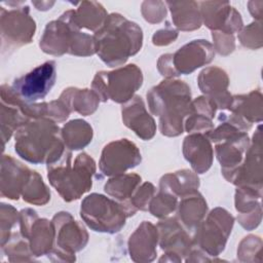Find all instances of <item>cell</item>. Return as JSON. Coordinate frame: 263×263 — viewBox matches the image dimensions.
Wrapping results in <instances>:
<instances>
[{
  "label": "cell",
  "mask_w": 263,
  "mask_h": 263,
  "mask_svg": "<svg viewBox=\"0 0 263 263\" xmlns=\"http://www.w3.org/2000/svg\"><path fill=\"white\" fill-rule=\"evenodd\" d=\"M36 32V23L30 14V7L25 5L5 9L0 7L1 48L14 49L32 42Z\"/></svg>",
  "instance_id": "cell-9"
},
{
  "label": "cell",
  "mask_w": 263,
  "mask_h": 263,
  "mask_svg": "<svg viewBox=\"0 0 263 263\" xmlns=\"http://www.w3.org/2000/svg\"><path fill=\"white\" fill-rule=\"evenodd\" d=\"M55 79V62L46 61L27 74L14 79L11 87L24 103L32 104L46 97L54 85Z\"/></svg>",
  "instance_id": "cell-10"
},
{
  "label": "cell",
  "mask_w": 263,
  "mask_h": 263,
  "mask_svg": "<svg viewBox=\"0 0 263 263\" xmlns=\"http://www.w3.org/2000/svg\"><path fill=\"white\" fill-rule=\"evenodd\" d=\"M217 106L205 96H199L192 100L191 111L184 121V130L188 134L208 135L215 126L213 119Z\"/></svg>",
  "instance_id": "cell-25"
},
{
  "label": "cell",
  "mask_w": 263,
  "mask_h": 263,
  "mask_svg": "<svg viewBox=\"0 0 263 263\" xmlns=\"http://www.w3.org/2000/svg\"><path fill=\"white\" fill-rule=\"evenodd\" d=\"M248 9L251 15L257 22L262 21V13H263V1H249L248 2Z\"/></svg>",
  "instance_id": "cell-47"
},
{
  "label": "cell",
  "mask_w": 263,
  "mask_h": 263,
  "mask_svg": "<svg viewBox=\"0 0 263 263\" xmlns=\"http://www.w3.org/2000/svg\"><path fill=\"white\" fill-rule=\"evenodd\" d=\"M148 108L159 118V130L165 137L184 133V121L191 111V89L183 80L163 79L146 95Z\"/></svg>",
  "instance_id": "cell-1"
},
{
  "label": "cell",
  "mask_w": 263,
  "mask_h": 263,
  "mask_svg": "<svg viewBox=\"0 0 263 263\" xmlns=\"http://www.w3.org/2000/svg\"><path fill=\"white\" fill-rule=\"evenodd\" d=\"M173 24L178 31L191 32L202 25L199 3L196 1H165Z\"/></svg>",
  "instance_id": "cell-28"
},
{
  "label": "cell",
  "mask_w": 263,
  "mask_h": 263,
  "mask_svg": "<svg viewBox=\"0 0 263 263\" xmlns=\"http://www.w3.org/2000/svg\"><path fill=\"white\" fill-rule=\"evenodd\" d=\"M199 185L200 182L197 174L187 168L167 173L159 180V190L168 192L178 198L196 191Z\"/></svg>",
  "instance_id": "cell-30"
},
{
  "label": "cell",
  "mask_w": 263,
  "mask_h": 263,
  "mask_svg": "<svg viewBox=\"0 0 263 263\" xmlns=\"http://www.w3.org/2000/svg\"><path fill=\"white\" fill-rule=\"evenodd\" d=\"M178 201L177 196L168 192L158 190V192L152 197L148 211L153 217L163 219L168 217L177 210Z\"/></svg>",
  "instance_id": "cell-38"
},
{
  "label": "cell",
  "mask_w": 263,
  "mask_h": 263,
  "mask_svg": "<svg viewBox=\"0 0 263 263\" xmlns=\"http://www.w3.org/2000/svg\"><path fill=\"white\" fill-rule=\"evenodd\" d=\"M20 232L29 240L35 258L48 256L54 245V227L46 218H39L37 212L26 208L20 212Z\"/></svg>",
  "instance_id": "cell-12"
},
{
  "label": "cell",
  "mask_w": 263,
  "mask_h": 263,
  "mask_svg": "<svg viewBox=\"0 0 263 263\" xmlns=\"http://www.w3.org/2000/svg\"><path fill=\"white\" fill-rule=\"evenodd\" d=\"M141 182L142 178L138 174L124 173L110 177L104 185V190L113 199L119 202H128Z\"/></svg>",
  "instance_id": "cell-33"
},
{
  "label": "cell",
  "mask_w": 263,
  "mask_h": 263,
  "mask_svg": "<svg viewBox=\"0 0 263 263\" xmlns=\"http://www.w3.org/2000/svg\"><path fill=\"white\" fill-rule=\"evenodd\" d=\"M212 38L214 41V50L220 55L226 57L232 53L235 49V38L232 34H227L220 31H213Z\"/></svg>",
  "instance_id": "cell-44"
},
{
  "label": "cell",
  "mask_w": 263,
  "mask_h": 263,
  "mask_svg": "<svg viewBox=\"0 0 263 263\" xmlns=\"http://www.w3.org/2000/svg\"><path fill=\"white\" fill-rule=\"evenodd\" d=\"M0 125L2 149L4 150L5 144L11 139L13 134L27 123L30 118L23 111L24 102L17 97L11 86L2 84L0 87Z\"/></svg>",
  "instance_id": "cell-18"
},
{
  "label": "cell",
  "mask_w": 263,
  "mask_h": 263,
  "mask_svg": "<svg viewBox=\"0 0 263 263\" xmlns=\"http://www.w3.org/2000/svg\"><path fill=\"white\" fill-rule=\"evenodd\" d=\"M198 3L202 24L212 32L220 31L234 35L242 29L241 15L229 2L201 1Z\"/></svg>",
  "instance_id": "cell-14"
},
{
  "label": "cell",
  "mask_w": 263,
  "mask_h": 263,
  "mask_svg": "<svg viewBox=\"0 0 263 263\" xmlns=\"http://www.w3.org/2000/svg\"><path fill=\"white\" fill-rule=\"evenodd\" d=\"M236 219L240 226L246 230H254L260 225L262 221V205H259L252 212L238 214Z\"/></svg>",
  "instance_id": "cell-46"
},
{
  "label": "cell",
  "mask_w": 263,
  "mask_h": 263,
  "mask_svg": "<svg viewBox=\"0 0 263 263\" xmlns=\"http://www.w3.org/2000/svg\"><path fill=\"white\" fill-rule=\"evenodd\" d=\"M197 84L203 96L215 103L217 109H228L232 95L228 91L229 77L225 70L217 66L204 68L197 76Z\"/></svg>",
  "instance_id": "cell-20"
},
{
  "label": "cell",
  "mask_w": 263,
  "mask_h": 263,
  "mask_svg": "<svg viewBox=\"0 0 263 263\" xmlns=\"http://www.w3.org/2000/svg\"><path fill=\"white\" fill-rule=\"evenodd\" d=\"M142 155L138 146L128 139H119L106 144L102 150L99 168L103 176L114 177L138 166Z\"/></svg>",
  "instance_id": "cell-11"
},
{
  "label": "cell",
  "mask_w": 263,
  "mask_h": 263,
  "mask_svg": "<svg viewBox=\"0 0 263 263\" xmlns=\"http://www.w3.org/2000/svg\"><path fill=\"white\" fill-rule=\"evenodd\" d=\"M163 261L164 262H177V263H180V262L183 261V259L180 256H178V255H176L174 253H164L162 255V257L159 259V262H163Z\"/></svg>",
  "instance_id": "cell-49"
},
{
  "label": "cell",
  "mask_w": 263,
  "mask_h": 263,
  "mask_svg": "<svg viewBox=\"0 0 263 263\" xmlns=\"http://www.w3.org/2000/svg\"><path fill=\"white\" fill-rule=\"evenodd\" d=\"M184 158L196 174L206 173L214 160V148L204 134H188L182 144Z\"/></svg>",
  "instance_id": "cell-24"
},
{
  "label": "cell",
  "mask_w": 263,
  "mask_h": 263,
  "mask_svg": "<svg viewBox=\"0 0 263 263\" xmlns=\"http://www.w3.org/2000/svg\"><path fill=\"white\" fill-rule=\"evenodd\" d=\"M97 54L108 67L124 65L143 45L141 27L120 13L108 14L105 24L93 34Z\"/></svg>",
  "instance_id": "cell-3"
},
{
  "label": "cell",
  "mask_w": 263,
  "mask_h": 263,
  "mask_svg": "<svg viewBox=\"0 0 263 263\" xmlns=\"http://www.w3.org/2000/svg\"><path fill=\"white\" fill-rule=\"evenodd\" d=\"M54 1H32V4L36 7L37 10L46 11L54 5Z\"/></svg>",
  "instance_id": "cell-48"
},
{
  "label": "cell",
  "mask_w": 263,
  "mask_h": 263,
  "mask_svg": "<svg viewBox=\"0 0 263 263\" xmlns=\"http://www.w3.org/2000/svg\"><path fill=\"white\" fill-rule=\"evenodd\" d=\"M157 227L150 221H143L130 234L127 241L129 257L137 263L154 261L157 255Z\"/></svg>",
  "instance_id": "cell-22"
},
{
  "label": "cell",
  "mask_w": 263,
  "mask_h": 263,
  "mask_svg": "<svg viewBox=\"0 0 263 263\" xmlns=\"http://www.w3.org/2000/svg\"><path fill=\"white\" fill-rule=\"evenodd\" d=\"M158 246L164 253H174L185 259L193 248L192 233L176 217L160 219L156 224Z\"/></svg>",
  "instance_id": "cell-17"
},
{
  "label": "cell",
  "mask_w": 263,
  "mask_h": 263,
  "mask_svg": "<svg viewBox=\"0 0 263 263\" xmlns=\"http://www.w3.org/2000/svg\"><path fill=\"white\" fill-rule=\"evenodd\" d=\"M156 193L155 186L150 182L142 183L132 195L129 201L137 211H148L150 201Z\"/></svg>",
  "instance_id": "cell-43"
},
{
  "label": "cell",
  "mask_w": 263,
  "mask_h": 263,
  "mask_svg": "<svg viewBox=\"0 0 263 263\" xmlns=\"http://www.w3.org/2000/svg\"><path fill=\"white\" fill-rule=\"evenodd\" d=\"M123 124L132 129L140 139L149 141L156 134V122L148 113L145 103L140 96H135L121 108Z\"/></svg>",
  "instance_id": "cell-23"
},
{
  "label": "cell",
  "mask_w": 263,
  "mask_h": 263,
  "mask_svg": "<svg viewBox=\"0 0 263 263\" xmlns=\"http://www.w3.org/2000/svg\"><path fill=\"white\" fill-rule=\"evenodd\" d=\"M20 212L8 203H0V241L3 246L10 237L12 228L18 223Z\"/></svg>",
  "instance_id": "cell-40"
},
{
  "label": "cell",
  "mask_w": 263,
  "mask_h": 263,
  "mask_svg": "<svg viewBox=\"0 0 263 263\" xmlns=\"http://www.w3.org/2000/svg\"><path fill=\"white\" fill-rule=\"evenodd\" d=\"M215 58L213 44L204 39L192 40L172 53V64L176 76L188 75L210 64Z\"/></svg>",
  "instance_id": "cell-16"
},
{
  "label": "cell",
  "mask_w": 263,
  "mask_h": 263,
  "mask_svg": "<svg viewBox=\"0 0 263 263\" xmlns=\"http://www.w3.org/2000/svg\"><path fill=\"white\" fill-rule=\"evenodd\" d=\"M51 222L54 227V245L48 259L53 262L76 261V253L83 250L88 242L87 230L69 212L54 214Z\"/></svg>",
  "instance_id": "cell-7"
},
{
  "label": "cell",
  "mask_w": 263,
  "mask_h": 263,
  "mask_svg": "<svg viewBox=\"0 0 263 263\" xmlns=\"http://www.w3.org/2000/svg\"><path fill=\"white\" fill-rule=\"evenodd\" d=\"M179 36V32L168 22L162 29L156 31L152 36V43L156 46H166L175 42Z\"/></svg>",
  "instance_id": "cell-45"
},
{
  "label": "cell",
  "mask_w": 263,
  "mask_h": 263,
  "mask_svg": "<svg viewBox=\"0 0 263 263\" xmlns=\"http://www.w3.org/2000/svg\"><path fill=\"white\" fill-rule=\"evenodd\" d=\"M262 188L250 186H236L234 194V206L239 214L249 213L261 204Z\"/></svg>",
  "instance_id": "cell-37"
},
{
  "label": "cell",
  "mask_w": 263,
  "mask_h": 263,
  "mask_svg": "<svg viewBox=\"0 0 263 263\" xmlns=\"http://www.w3.org/2000/svg\"><path fill=\"white\" fill-rule=\"evenodd\" d=\"M32 170L11 155L3 154L0 170V194L2 197L17 200L29 180Z\"/></svg>",
  "instance_id": "cell-21"
},
{
  "label": "cell",
  "mask_w": 263,
  "mask_h": 263,
  "mask_svg": "<svg viewBox=\"0 0 263 263\" xmlns=\"http://www.w3.org/2000/svg\"><path fill=\"white\" fill-rule=\"evenodd\" d=\"M50 190L44 183L41 175L36 171H32L27 181L21 197L27 203L33 205H45L50 200Z\"/></svg>",
  "instance_id": "cell-35"
},
{
  "label": "cell",
  "mask_w": 263,
  "mask_h": 263,
  "mask_svg": "<svg viewBox=\"0 0 263 263\" xmlns=\"http://www.w3.org/2000/svg\"><path fill=\"white\" fill-rule=\"evenodd\" d=\"M93 130L91 125L80 118L68 121L62 127V138L69 150H81L92 140Z\"/></svg>",
  "instance_id": "cell-32"
},
{
  "label": "cell",
  "mask_w": 263,
  "mask_h": 263,
  "mask_svg": "<svg viewBox=\"0 0 263 263\" xmlns=\"http://www.w3.org/2000/svg\"><path fill=\"white\" fill-rule=\"evenodd\" d=\"M14 151L30 163L50 165L66 151L62 128L47 118L30 119L14 134Z\"/></svg>",
  "instance_id": "cell-2"
},
{
  "label": "cell",
  "mask_w": 263,
  "mask_h": 263,
  "mask_svg": "<svg viewBox=\"0 0 263 263\" xmlns=\"http://www.w3.org/2000/svg\"><path fill=\"white\" fill-rule=\"evenodd\" d=\"M177 218L192 233L208 214V203L198 190L188 193L178 201Z\"/></svg>",
  "instance_id": "cell-26"
},
{
  "label": "cell",
  "mask_w": 263,
  "mask_h": 263,
  "mask_svg": "<svg viewBox=\"0 0 263 263\" xmlns=\"http://www.w3.org/2000/svg\"><path fill=\"white\" fill-rule=\"evenodd\" d=\"M246 122L260 123L263 118V96L260 89H254L246 95L232 96L227 109Z\"/></svg>",
  "instance_id": "cell-27"
},
{
  "label": "cell",
  "mask_w": 263,
  "mask_h": 263,
  "mask_svg": "<svg viewBox=\"0 0 263 263\" xmlns=\"http://www.w3.org/2000/svg\"><path fill=\"white\" fill-rule=\"evenodd\" d=\"M262 137L261 125L253 135L250 146L245 154L243 160L234 172L229 183L235 186H250L263 188L262 168Z\"/></svg>",
  "instance_id": "cell-15"
},
{
  "label": "cell",
  "mask_w": 263,
  "mask_h": 263,
  "mask_svg": "<svg viewBox=\"0 0 263 263\" xmlns=\"http://www.w3.org/2000/svg\"><path fill=\"white\" fill-rule=\"evenodd\" d=\"M59 99L71 113L76 112L82 116L93 114L98 110L101 102L98 95L92 89L74 86L65 88Z\"/></svg>",
  "instance_id": "cell-29"
},
{
  "label": "cell",
  "mask_w": 263,
  "mask_h": 263,
  "mask_svg": "<svg viewBox=\"0 0 263 263\" xmlns=\"http://www.w3.org/2000/svg\"><path fill=\"white\" fill-rule=\"evenodd\" d=\"M1 250L9 262H31L35 260L29 240L20 231L12 232L9 239L1 246Z\"/></svg>",
  "instance_id": "cell-36"
},
{
  "label": "cell",
  "mask_w": 263,
  "mask_h": 263,
  "mask_svg": "<svg viewBox=\"0 0 263 263\" xmlns=\"http://www.w3.org/2000/svg\"><path fill=\"white\" fill-rule=\"evenodd\" d=\"M234 225V217L225 209H213L192 232L193 247L214 258L224 250Z\"/></svg>",
  "instance_id": "cell-8"
},
{
  "label": "cell",
  "mask_w": 263,
  "mask_h": 263,
  "mask_svg": "<svg viewBox=\"0 0 263 263\" xmlns=\"http://www.w3.org/2000/svg\"><path fill=\"white\" fill-rule=\"evenodd\" d=\"M79 31L73 20V9L66 10L59 18L47 23L39 47L44 53L54 57L69 53Z\"/></svg>",
  "instance_id": "cell-13"
},
{
  "label": "cell",
  "mask_w": 263,
  "mask_h": 263,
  "mask_svg": "<svg viewBox=\"0 0 263 263\" xmlns=\"http://www.w3.org/2000/svg\"><path fill=\"white\" fill-rule=\"evenodd\" d=\"M261 237L250 234L240 240L237 248V259L240 262H261Z\"/></svg>",
  "instance_id": "cell-39"
},
{
  "label": "cell",
  "mask_w": 263,
  "mask_h": 263,
  "mask_svg": "<svg viewBox=\"0 0 263 263\" xmlns=\"http://www.w3.org/2000/svg\"><path fill=\"white\" fill-rule=\"evenodd\" d=\"M137 212L130 202H119L100 193L88 194L80 205V217L85 225L96 232L109 234L119 232L126 219Z\"/></svg>",
  "instance_id": "cell-5"
},
{
  "label": "cell",
  "mask_w": 263,
  "mask_h": 263,
  "mask_svg": "<svg viewBox=\"0 0 263 263\" xmlns=\"http://www.w3.org/2000/svg\"><path fill=\"white\" fill-rule=\"evenodd\" d=\"M238 40L240 44L249 49H259L263 45L262 25L261 22L254 21L238 32Z\"/></svg>",
  "instance_id": "cell-41"
},
{
  "label": "cell",
  "mask_w": 263,
  "mask_h": 263,
  "mask_svg": "<svg viewBox=\"0 0 263 263\" xmlns=\"http://www.w3.org/2000/svg\"><path fill=\"white\" fill-rule=\"evenodd\" d=\"M73 9V20L76 26L81 29L97 32L106 22L108 13L104 6L97 1H82Z\"/></svg>",
  "instance_id": "cell-31"
},
{
  "label": "cell",
  "mask_w": 263,
  "mask_h": 263,
  "mask_svg": "<svg viewBox=\"0 0 263 263\" xmlns=\"http://www.w3.org/2000/svg\"><path fill=\"white\" fill-rule=\"evenodd\" d=\"M23 111L30 119L47 118L57 123L65 122L71 114V112L60 99L50 102L32 104L24 103Z\"/></svg>",
  "instance_id": "cell-34"
},
{
  "label": "cell",
  "mask_w": 263,
  "mask_h": 263,
  "mask_svg": "<svg viewBox=\"0 0 263 263\" xmlns=\"http://www.w3.org/2000/svg\"><path fill=\"white\" fill-rule=\"evenodd\" d=\"M251 140L247 132H239L232 137L215 144L216 157L221 165L223 177L230 182L234 172L243 160Z\"/></svg>",
  "instance_id": "cell-19"
},
{
  "label": "cell",
  "mask_w": 263,
  "mask_h": 263,
  "mask_svg": "<svg viewBox=\"0 0 263 263\" xmlns=\"http://www.w3.org/2000/svg\"><path fill=\"white\" fill-rule=\"evenodd\" d=\"M143 80L142 70L136 64H128L112 71L97 72L91 82V89L103 103L111 100L125 104L136 96Z\"/></svg>",
  "instance_id": "cell-6"
},
{
  "label": "cell",
  "mask_w": 263,
  "mask_h": 263,
  "mask_svg": "<svg viewBox=\"0 0 263 263\" xmlns=\"http://www.w3.org/2000/svg\"><path fill=\"white\" fill-rule=\"evenodd\" d=\"M141 12L146 22L150 24H159L165 20L167 13L166 4L159 0L143 1L141 4Z\"/></svg>",
  "instance_id": "cell-42"
},
{
  "label": "cell",
  "mask_w": 263,
  "mask_h": 263,
  "mask_svg": "<svg viewBox=\"0 0 263 263\" xmlns=\"http://www.w3.org/2000/svg\"><path fill=\"white\" fill-rule=\"evenodd\" d=\"M96 172L97 164L91 156L82 152L72 161V152L66 149L58 161L47 165V179L62 199L71 202L91 189Z\"/></svg>",
  "instance_id": "cell-4"
}]
</instances>
